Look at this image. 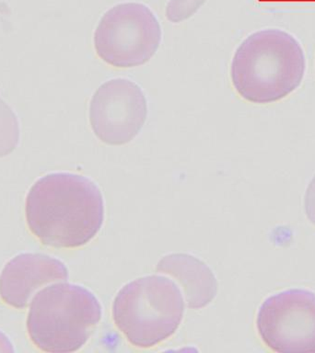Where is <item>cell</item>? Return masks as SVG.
Returning a JSON list of instances; mask_svg holds the SVG:
<instances>
[{"label":"cell","instance_id":"1","mask_svg":"<svg viewBox=\"0 0 315 353\" xmlns=\"http://www.w3.org/2000/svg\"><path fill=\"white\" fill-rule=\"evenodd\" d=\"M25 212L30 231L44 245L80 248L101 230L104 197L99 187L86 176L51 173L30 188Z\"/></svg>","mask_w":315,"mask_h":353},{"label":"cell","instance_id":"2","mask_svg":"<svg viewBox=\"0 0 315 353\" xmlns=\"http://www.w3.org/2000/svg\"><path fill=\"white\" fill-rule=\"evenodd\" d=\"M305 66L303 50L292 35L278 29L262 30L238 47L231 63L232 84L246 101L272 103L300 85Z\"/></svg>","mask_w":315,"mask_h":353},{"label":"cell","instance_id":"3","mask_svg":"<svg viewBox=\"0 0 315 353\" xmlns=\"http://www.w3.org/2000/svg\"><path fill=\"white\" fill-rule=\"evenodd\" d=\"M102 316L101 303L88 289L52 284L39 292L30 303L28 334L43 352H74L87 343Z\"/></svg>","mask_w":315,"mask_h":353},{"label":"cell","instance_id":"4","mask_svg":"<svg viewBox=\"0 0 315 353\" xmlns=\"http://www.w3.org/2000/svg\"><path fill=\"white\" fill-rule=\"evenodd\" d=\"M184 303L175 283L151 275L126 284L113 305L116 327L133 346L149 349L173 336L184 317Z\"/></svg>","mask_w":315,"mask_h":353},{"label":"cell","instance_id":"5","mask_svg":"<svg viewBox=\"0 0 315 353\" xmlns=\"http://www.w3.org/2000/svg\"><path fill=\"white\" fill-rule=\"evenodd\" d=\"M162 41L156 16L141 3H121L102 17L94 34L98 57L117 68H131L151 59Z\"/></svg>","mask_w":315,"mask_h":353},{"label":"cell","instance_id":"6","mask_svg":"<svg viewBox=\"0 0 315 353\" xmlns=\"http://www.w3.org/2000/svg\"><path fill=\"white\" fill-rule=\"evenodd\" d=\"M256 328L262 341L278 353H315V294L290 289L260 306Z\"/></svg>","mask_w":315,"mask_h":353},{"label":"cell","instance_id":"7","mask_svg":"<svg viewBox=\"0 0 315 353\" xmlns=\"http://www.w3.org/2000/svg\"><path fill=\"white\" fill-rule=\"evenodd\" d=\"M148 116L145 94L126 79H111L99 85L90 104V123L102 143L121 145L131 142Z\"/></svg>","mask_w":315,"mask_h":353},{"label":"cell","instance_id":"8","mask_svg":"<svg viewBox=\"0 0 315 353\" xmlns=\"http://www.w3.org/2000/svg\"><path fill=\"white\" fill-rule=\"evenodd\" d=\"M68 279V270L62 261L44 254H19L2 270L0 297L11 307L23 309L41 286Z\"/></svg>","mask_w":315,"mask_h":353},{"label":"cell","instance_id":"9","mask_svg":"<svg viewBox=\"0 0 315 353\" xmlns=\"http://www.w3.org/2000/svg\"><path fill=\"white\" fill-rule=\"evenodd\" d=\"M156 272L170 275L178 281L191 309L204 307L217 295L218 281L214 273L195 256L170 254L160 259Z\"/></svg>","mask_w":315,"mask_h":353},{"label":"cell","instance_id":"10","mask_svg":"<svg viewBox=\"0 0 315 353\" xmlns=\"http://www.w3.org/2000/svg\"><path fill=\"white\" fill-rule=\"evenodd\" d=\"M19 142V124L11 108L0 98V157L12 153Z\"/></svg>","mask_w":315,"mask_h":353},{"label":"cell","instance_id":"11","mask_svg":"<svg viewBox=\"0 0 315 353\" xmlns=\"http://www.w3.org/2000/svg\"><path fill=\"white\" fill-rule=\"evenodd\" d=\"M203 0H173L168 6V14L171 19L184 18L195 10Z\"/></svg>","mask_w":315,"mask_h":353},{"label":"cell","instance_id":"12","mask_svg":"<svg viewBox=\"0 0 315 353\" xmlns=\"http://www.w3.org/2000/svg\"><path fill=\"white\" fill-rule=\"evenodd\" d=\"M304 206H305L307 218L312 225H315V176L307 188Z\"/></svg>","mask_w":315,"mask_h":353},{"label":"cell","instance_id":"13","mask_svg":"<svg viewBox=\"0 0 315 353\" xmlns=\"http://www.w3.org/2000/svg\"><path fill=\"white\" fill-rule=\"evenodd\" d=\"M0 352H14L10 339L2 332H0Z\"/></svg>","mask_w":315,"mask_h":353}]
</instances>
